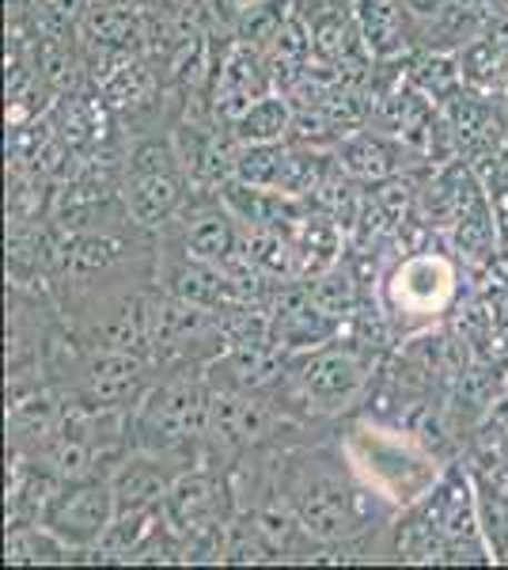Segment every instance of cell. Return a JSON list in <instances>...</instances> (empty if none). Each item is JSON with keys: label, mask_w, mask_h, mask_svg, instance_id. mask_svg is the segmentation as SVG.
<instances>
[{"label": "cell", "mask_w": 508, "mask_h": 570, "mask_svg": "<svg viewBox=\"0 0 508 570\" xmlns=\"http://www.w3.org/2000/svg\"><path fill=\"white\" fill-rule=\"evenodd\" d=\"M346 453L360 480L391 505H418L440 483L432 453L402 430L365 426L349 438Z\"/></svg>", "instance_id": "6da1fadb"}, {"label": "cell", "mask_w": 508, "mask_h": 570, "mask_svg": "<svg viewBox=\"0 0 508 570\" xmlns=\"http://www.w3.org/2000/svg\"><path fill=\"white\" fill-rule=\"evenodd\" d=\"M209 426V389L193 370L171 373L168 381L152 384L149 395L137 403L133 434L137 449L156 456H179L193 441L206 438Z\"/></svg>", "instance_id": "7a4b0ae2"}, {"label": "cell", "mask_w": 508, "mask_h": 570, "mask_svg": "<svg viewBox=\"0 0 508 570\" xmlns=\"http://www.w3.org/2000/svg\"><path fill=\"white\" fill-rule=\"evenodd\" d=\"M376 499L380 494L365 480L346 483L338 475H311L297 487L292 505H297V518L308 537L322 540V544H346V540H357L365 529H372Z\"/></svg>", "instance_id": "3957f363"}, {"label": "cell", "mask_w": 508, "mask_h": 570, "mask_svg": "<svg viewBox=\"0 0 508 570\" xmlns=\"http://www.w3.org/2000/svg\"><path fill=\"white\" fill-rule=\"evenodd\" d=\"M118 505L110 480L103 475H88V480H61L58 491L46 502L39 525H46L61 544L72 548H99L107 529L114 525Z\"/></svg>", "instance_id": "277c9868"}, {"label": "cell", "mask_w": 508, "mask_h": 570, "mask_svg": "<svg viewBox=\"0 0 508 570\" xmlns=\"http://www.w3.org/2000/svg\"><path fill=\"white\" fill-rule=\"evenodd\" d=\"M182 206L179 153L168 141H141L126 164V214L152 228Z\"/></svg>", "instance_id": "5b68a950"}, {"label": "cell", "mask_w": 508, "mask_h": 570, "mask_svg": "<svg viewBox=\"0 0 508 570\" xmlns=\"http://www.w3.org/2000/svg\"><path fill=\"white\" fill-rule=\"evenodd\" d=\"M152 376L145 354L129 351H96L80 365V400L103 411H129L149 395Z\"/></svg>", "instance_id": "8992f818"}, {"label": "cell", "mask_w": 508, "mask_h": 570, "mask_svg": "<svg viewBox=\"0 0 508 570\" xmlns=\"http://www.w3.org/2000/svg\"><path fill=\"white\" fill-rule=\"evenodd\" d=\"M456 293V271L440 255H414L387 282V305L399 320H432Z\"/></svg>", "instance_id": "52a82bcc"}, {"label": "cell", "mask_w": 508, "mask_h": 570, "mask_svg": "<svg viewBox=\"0 0 508 570\" xmlns=\"http://www.w3.org/2000/svg\"><path fill=\"white\" fill-rule=\"evenodd\" d=\"M368 373L365 362L353 351H308L297 357V384L316 407L322 411H341L346 403H353L360 389H365Z\"/></svg>", "instance_id": "ba28073f"}, {"label": "cell", "mask_w": 508, "mask_h": 570, "mask_svg": "<svg viewBox=\"0 0 508 570\" xmlns=\"http://www.w3.org/2000/svg\"><path fill=\"white\" fill-rule=\"evenodd\" d=\"M270 426V407L258 400L255 389H239V384H225V389H209V426L206 438L220 453H236V449L255 445Z\"/></svg>", "instance_id": "9c48e42d"}, {"label": "cell", "mask_w": 508, "mask_h": 570, "mask_svg": "<svg viewBox=\"0 0 508 570\" xmlns=\"http://www.w3.org/2000/svg\"><path fill=\"white\" fill-rule=\"evenodd\" d=\"M266 320H270V338L285 354L319 351L338 331V320L327 316V312L311 301L308 289H289Z\"/></svg>", "instance_id": "30bf717a"}, {"label": "cell", "mask_w": 508, "mask_h": 570, "mask_svg": "<svg viewBox=\"0 0 508 570\" xmlns=\"http://www.w3.org/2000/svg\"><path fill=\"white\" fill-rule=\"evenodd\" d=\"M168 456L156 453H137L126 456L114 472L107 475L110 491H114V505L118 513H145V510H163V499H168L171 483L179 472H168Z\"/></svg>", "instance_id": "8fae6325"}, {"label": "cell", "mask_w": 508, "mask_h": 570, "mask_svg": "<svg viewBox=\"0 0 508 570\" xmlns=\"http://www.w3.org/2000/svg\"><path fill=\"white\" fill-rule=\"evenodd\" d=\"M80 31H84L88 46H96L99 53H114V58H133L149 39L141 8L114 4V0H91Z\"/></svg>", "instance_id": "7c38bea8"}, {"label": "cell", "mask_w": 508, "mask_h": 570, "mask_svg": "<svg viewBox=\"0 0 508 570\" xmlns=\"http://www.w3.org/2000/svg\"><path fill=\"white\" fill-rule=\"evenodd\" d=\"M270 91V72H266L262 50L251 42L236 46L225 58V66L217 72V115L236 122L255 99H262Z\"/></svg>", "instance_id": "4fadbf2b"}, {"label": "cell", "mask_w": 508, "mask_h": 570, "mask_svg": "<svg viewBox=\"0 0 508 570\" xmlns=\"http://www.w3.org/2000/svg\"><path fill=\"white\" fill-rule=\"evenodd\" d=\"M338 168L349 179H365V183H384L395 179L406 168V149L399 141L372 130H353L346 137H338Z\"/></svg>", "instance_id": "5bb4252c"}, {"label": "cell", "mask_w": 508, "mask_h": 570, "mask_svg": "<svg viewBox=\"0 0 508 570\" xmlns=\"http://www.w3.org/2000/svg\"><path fill=\"white\" fill-rule=\"evenodd\" d=\"M61 422L64 407L50 392L20 395V400H12V411H8L12 449L16 453H46L53 445V438L61 434Z\"/></svg>", "instance_id": "9a60e30c"}, {"label": "cell", "mask_w": 508, "mask_h": 570, "mask_svg": "<svg viewBox=\"0 0 508 570\" xmlns=\"http://www.w3.org/2000/svg\"><path fill=\"white\" fill-rule=\"evenodd\" d=\"M182 252L198 263L212 266H228L239 255V233H236V217L225 209H212V214L193 217V225L182 236Z\"/></svg>", "instance_id": "2e32d148"}, {"label": "cell", "mask_w": 508, "mask_h": 570, "mask_svg": "<svg viewBox=\"0 0 508 570\" xmlns=\"http://www.w3.org/2000/svg\"><path fill=\"white\" fill-rule=\"evenodd\" d=\"M292 122H297V110H292L289 99L266 91L262 99H255V104L232 122V141L236 145H273V141H285V134L292 130Z\"/></svg>", "instance_id": "e0dca14e"}, {"label": "cell", "mask_w": 508, "mask_h": 570, "mask_svg": "<svg viewBox=\"0 0 508 570\" xmlns=\"http://www.w3.org/2000/svg\"><path fill=\"white\" fill-rule=\"evenodd\" d=\"M497 214H494V202H489L486 195H478L470 206L464 209V214L456 217V225L448 228L451 236V247H456L459 255H464L467 263L482 266L494 259L497 252Z\"/></svg>", "instance_id": "ac0fdd59"}, {"label": "cell", "mask_w": 508, "mask_h": 570, "mask_svg": "<svg viewBox=\"0 0 508 570\" xmlns=\"http://www.w3.org/2000/svg\"><path fill=\"white\" fill-rule=\"evenodd\" d=\"M156 88H160V80H156V72L145 66L141 58H122L114 61V69L103 77V85H99V91H103V104L114 107V110H141L149 107L156 99Z\"/></svg>", "instance_id": "d6986e66"}, {"label": "cell", "mask_w": 508, "mask_h": 570, "mask_svg": "<svg viewBox=\"0 0 508 570\" xmlns=\"http://www.w3.org/2000/svg\"><path fill=\"white\" fill-rule=\"evenodd\" d=\"M285 164H289V149H285L281 141L239 145L236 160H232V176L236 183H247V187H258V190H281Z\"/></svg>", "instance_id": "ffe728a7"}, {"label": "cell", "mask_w": 508, "mask_h": 570, "mask_svg": "<svg viewBox=\"0 0 508 570\" xmlns=\"http://www.w3.org/2000/svg\"><path fill=\"white\" fill-rule=\"evenodd\" d=\"M357 27L372 53H395L402 46L399 0H357Z\"/></svg>", "instance_id": "44dd1931"}, {"label": "cell", "mask_w": 508, "mask_h": 570, "mask_svg": "<svg viewBox=\"0 0 508 570\" xmlns=\"http://www.w3.org/2000/svg\"><path fill=\"white\" fill-rule=\"evenodd\" d=\"M64 551H69V544H61L39 521H16L12 532H8L4 559L8 563H53V559H64Z\"/></svg>", "instance_id": "7402d4cb"}, {"label": "cell", "mask_w": 508, "mask_h": 570, "mask_svg": "<svg viewBox=\"0 0 508 570\" xmlns=\"http://www.w3.org/2000/svg\"><path fill=\"white\" fill-rule=\"evenodd\" d=\"M308 293H311V301L335 320L353 316V308H357V282L349 278L346 271H338V266L316 274V278L308 282Z\"/></svg>", "instance_id": "603a6c76"}, {"label": "cell", "mask_w": 508, "mask_h": 570, "mask_svg": "<svg viewBox=\"0 0 508 570\" xmlns=\"http://www.w3.org/2000/svg\"><path fill=\"white\" fill-rule=\"evenodd\" d=\"M91 0H31L34 16H39L46 35H69L72 27H80Z\"/></svg>", "instance_id": "cb8c5ba5"}, {"label": "cell", "mask_w": 508, "mask_h": 570, "mask_svg": "<svg viewBox=\"0 0 508 570\" xmlns=\"http://www.w3.org/2000/svg\"><path fill=\"white\" fill-rule=\"evenodd\" d=\"M42 77L58 88H72L77 85V58H72L69 42L61 35H46V46H42Z\"/></svg>", "instance_id": "d4e9b609"}, {"label": "cell", "mask_w": 508, "mask_h": 570, "mask_svg": "<svg viewBox=\"0 0 508 570\" xmlns=\"http://www.w3.org/2000/svg\"><path fill=\"white\" fill-rule=\"evenodd\" d=\"M258 4H266V0H209L212 20H220V23H228V27H239Z\"/></svg>", "instance_id": "484cf974"}, {"label": "cell", "mask_w": 508, "mask_h": 570, "mask_svg": "<svg viewBox=\"0 0 508 570\" xmlns=\"http://www.w3.org/2000/svg\"><path fill=\"white\" fill-rule=\"evenodd\" d=\"M406 8H414V12H425V16H432L437 12L440 4H445V0H402Z\"/></svg>", "instance_id": "4316f807"}, {"label": "cell", "mask_w": 508, "mask_h": 570, "mask_svg": "<svg viewBox=\"0 0 508 570\" xmlns=\"http://www.w3.org/2000/svg\"><path fill=\"white\" fill-rule=\"evenodd\" d=\"M114 4H129V8H141V12H149V8H156L160 0H114Z\"/></svg>", "instance_id": "83f0119b"}]
</instances>
